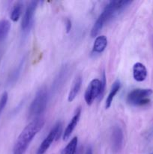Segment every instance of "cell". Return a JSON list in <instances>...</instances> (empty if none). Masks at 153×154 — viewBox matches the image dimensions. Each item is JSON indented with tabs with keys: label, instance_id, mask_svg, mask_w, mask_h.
Instances as JSON below:
<instances>
[{
	"label": "cell",
	"instance_id": "obj_15",
	"mask_svg": "<svg viewBox=\"0 0 153 154\" xmlns=\"http://www.w3.org/2000/svg\"><path fill=\"white\" fill-rule=\"evenodd\" d=\"M10 29V23L8 20H0V42L7 38Z\"/></svg>",
	"mask_w": 153,
	"mask_h": 154
},
{
	"label": "cell",
	"instance_id": "obj_7",
	"mask_svg": "<svg viewBox=\"0 0 153 154\" xmlns=\"http://www.w3.org/2000/svg\"><path fill=\"white\" fill-rule=\"evenodd\" d=\"M38 2L36 1L30 2L24 12L22 22H21V29L26 34L28 33L32 27L33 23H34V16L38 7Z\"/></svg>",
	"mask_w": 153,
	"mask_h": 154
},
{
	"label": "cell",
	"instance_id": "obj_3",
	"mask_svg": "<svg viewBox=\"0 0 153 154\" xmlns=\"http://www.w3.org/2000/svg\"><path fill=\"white\" fill-rule=\"evenodd\" d=\"M105 85H106V76L104 72H103L101 81L99 79H93L89 83L84 95V99L87 105H91L97 98L100 99V96H103Z\"/></svg>",
	"mask_w": 153,
	"mask_h": 154
},
{
	"label": "cell",
	"instance_id": "obj_5",
	"mask_svg": "<svg viewBox=\"0 0 153 154\" xmlns=\"http://www.w3.org/2000/svg\"><path fill=\"white\" fill-rule=\"evenodd\" d=\"M152 94L151 89H135L127 96V102L134 106H142L150 102L149 96Z\"/></svg>",
	"mask_w": 153,
	"mask_h": 154
},
{
	"label": "cell",
	"instance_id": "obj_22",
	"mask_svg": "<svg viewBox=\"0 0 153 154\" xmlns=\"http://www.w3.org/2000/svg\"><path fill=\"white\" fill-rule=\"evenodd\" d=\"M148 154H153V150H152L151 151H150V153H148Z\"/></svg>",
	"mask_w": 153,
	"mask_h": 154
},
{
	"label": "cell",
	"instance_id": "obj_16",
	"mask_svg": "<svg viewBox=\"0 0 153 154\" xmlns=\"http://www.w3.org/2000/svg\"><path fill=\"white\" fill-rule=\"evenodd\" d=\"M22 3L20 2H18L14 5L13 9L10 13V20L14 22H16L19 20L22 11Z\"/></svg>",
	"mask_w": 153,
	"mask_h": 154
},
{
	"label": "cell",
	"instance_id": "obj_23",
	"mask_svg": "<svg viewBox=\"0 0 153 154\" xmlns=\"http://www.w3.org/2000/svg\"><path fill=\"white\" fill-rule=\"evenodd\" d=\"M76 154H80V151H78V152L76 151Z\"/></svg>",
	"mask_w": 153,
	"mask_h": 154
},
{
	"label": "cell",
	"instance_id": "obj_2",
	"mask_svg": "<svg viewBox=\"0 0 153 154\" xmlns=\"http://www.w3.org/2000/svg\"><path fill=\"white\" fill-rule=\"evenodd\" d=\"M130 3H131V2L126 1V0H122V1L114 0V1L110 2L93 25L91 30L92 37L94 38L97 36V35L100 32V31L106 23L110 20L112 17L118 14L119 12L122 11Z\"/></svg>",
	"mask_w": 153,
	"mask_h": 154
},
{
	"label": "cell",
	"instance_id": "obj_19",
	"mask_svg": "<svg viewBox=\"0 0 153 154\" xmlns=\"http://www.w3.org/2000/svg\"><path fill=\"white\" fill-rule=\"evenodd\" d=\"M8 100V94L7 92H4L0 97V115H1L4 108H5Z\"/></svg>",
	"mask_w": 153,
	"mask_h": 154
},
{
	"label": "cell",
	"instance_id": "obj_11",
	"mask_svg": "<svg viewBox=\"0 0 153 154\" xmlns=\"http://www.w3.org/2000/svg\"><path fill=\"white\" fill-rule=\"evenodd\" d=\"M82 79L81 76H78L75 78L73 84H72L71 88L70 89L68 96V102H73L75 99V98L76 97L77 94L79 93L80 90L81 86H82Z\"/></svg>",
	"mask_w": 153,
	"mask_h": 154
},
{
	"label": "cell",
	"instance_id": "obj_13",
	"mask_svg": "<svg viewBox=\"0 0 153 154\" xmlns=\"http://www.w3.org/2000/svg\"><path fill=\"white\" fill-rule=\"evenodd\" d=\"M107 46V38L104 35L98 36L93 45L92 51L95 54H100Z\"/></svg>",
	"mask_w": 153,
	"mask_h": 154
},
{
	"label": "cell",
	"instance_id": "obj_21",
	"mask_svg": "<svg viewBox=\"0 0 153 154\" xmlns=\"http://www.w3.org/2000/svg\"><path fill=\"white\" fill-rule=\"evenodd\" d=\"M85 154H93V151H92V148L91 147H88L86 150Z\"/></svg>",
	"mask_w": 153,
	"mask_h": 154
},
{
	"label": "cell",
	"instance_id": "obj_12",
	"mask_svg": "<svg viewBox=\"0 0 153 154\" xmlns=\"http://www.w3.org/2000/svg\"><path fill=\"white\" fill-rule=\"evenodd\" d=\"M120 88H121V83H120L119 80H116L112 84L110 91L109 94H108V96L106 97V103H105V108H106V109H108V108H110L111 105L112 103V101H113L115 96H116V94L119 91Z\"/></svg>",
	"mask_w": 153,
	"mask_h": 154
},
{
	"label": "cell",
	"instance_id": "obj_1",
	"mask_svg": "<svg viewBox=\"0 0 153 154\" xmlns=\"http://www.w3.org/2000/svg\"><path fill=\"white\" fill-rule=\"evenodd\" d=\"M44 125V120L42 118H35L28 123L21 132L16 139L13 150L14 154H23L29 146L35 135L40 132Z\"/></svg>",
	"mask_w": 153,
	"mask_h": 154
},
{
	"label": "cell",
	"instance_id": "obj_4",
	"mask_svg": "<svg viewBox=\"0 0 153 154\" xmlns=\"http://www.w3.org/2000/svg\"><path fill=\"white\" fill-rule=\"evenodd\" d=\"M48 102V91L45 87L38 90L28 109L30 117H38L44 112Z\"/></svg>",
	"mask_w": 153,
	"mask_h": 154
},
{
	"label": "cell",
	"instance_id": "obj_20",
	"mask_svg": "<svg viewBox=\"0 0 153 154\" xmlns=\"http://www.w3.org/2000/svg\"><path fill=\"white\" fill-rule=\"evenodd\" d=\"M71 28H72L71 20H70V19H68V18H67V19H66V21H65L66 32H67L68 33L70 32V31L71 30Z\"/></svg>",
	"mask_w": 153,
	"mask_h": 154
},
{
	"label": "cell",
	"instance_id": "obj_14",
	"mask_svg": "<svg viewBox=\"0 0 153 154\" xmlns=\"http://www.w3.org/2000/svg\"><path fill=\"white\" fill-rule=\"evenodd\" d=\"M78 144V138L77 137H74L70 142L66 145L64 148L62 149L61 151V154H76V149H77Z\"/></svg>",
	"mask_w": 153,
	"mask_h": 154
},
{
	"label": "cell",
	"instance_id": "obj_8",
	"mask_svg": "<svg viewBox=\"0 0 153 154\" xmlns=\"http://www.w3.org/2000/svg\"><path fill=\"white\" fill-rule=\"evenodd\" d=\"M81 107H78L77 108L75 111L73 117L71 118L70 121L69 122V123L68 124V126H66L65 129H64V132L62 134V138L64 141H66L69 138V137L70 136V135L72 134L73 131L74 130V129L76 128V125H77L78 122H79L80 118L81 116Z\"/></svg>",
	"mask_w": 153,
	"mask_h": 154
},
{
	"label": "cell",
	"instance_id": "obj_6",
	"mask_svg": "<svg viewBox=\"0 0 153 154\" xmlns=\"http://www.w3.org/2000/svg\"><path fill=\"white\" fill-rule=\"evenodd\" d=\"M62 125L60 122H57L53 127L50 131L47 136L44 138L40 145L39 146L37 154H44L46 150L50 148L52 143L55 140H58L62 135Z\"/></svg>",
	"mask_w": 153,
	"mask_h": 154
},
{
	"label": "cell",
	"instance_id": "obj_18",
	"mask_svg": "<svg viewBox=\"0 0 153 154\" xmlns=\"http://www.w3.org/2000/svg\"><path fill=\"white\" fill-rule=\"evenodd\" d=\"M22 63H20V65L18 66V67H16L15 69V70L10 75V78H9V81L10 83H14L15 81L17 80L18 77H19L20 74L21 70H22Z\"/></svg>",
	"mask_w": 153,
	"mask_h": 154
},
{
	"label": "cell",
	"instance_id": "obj_10",
	"mask_svg": "<svg viewBox=\"0 0 153 154\" xmlns=\"http://www.w3.org/2000/svg\"><path fill=\"white\" fill-rule=\"evenodd\" d=\"M133 77L135 81L142 82L147 77V69L141 63H136L133 66Z\"/></svg>",
	"mask_w": 153,
	"mask_h": 154
},
{
	"label": "cell",
	"instance_id": "obj_17",
	"mask_svg": "<svg viewBox=\"0 0 153 154\" xmlns=\"http://www.w3.org/2000/svg\"><path fill=\"white\" fill-rule=\"evenodd\" d=\"M67 67H64L61 71H60V72L58 75V77L56 78L55 81H54L53 88L55 89V90H57L58 87H59V86L62 85V84L63 81H64V78L66 77V75H67Z\"/></svg>",
	"mask_w": 153,
	"mask_h": 154
},
{
	"label": "cell",
	"instance_id": "obj_9",
	"mask_svg": "<svg viewBox=\"0 0 153 154\" xmlns=\"http://www.w3.org/2000/svg\"><path fill=\"white\" fill-rule=\"evenodd\" d=\"M111 138H112V146L113 150L116 152L119 151L122 147L123 141H124L123 131L120 126H114L113 129H112Z\"/></svg>",
	"mask_w": 153,
	"mask_h": 154
}]
</instances>
